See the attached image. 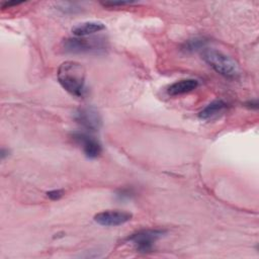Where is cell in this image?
I'll use <instances>...</instances> for the list:
<instances>
[{
  "instance_id": "8992f818",
  "label": "cell",
  "mask_w": 259,
  "mask_h": 259,
  "mask_svg": "<svg viewBox=\"0 0 259 259\" xmlns=\"http://www.w3.org/2000/svg\"><path fill=\"white\" fill-rule=\"evenodd\" d=\"M133 218V213L119 209L103 210L94 215V221L104 227H116L130 222Z\"/></svg>"
},
{
  "instance_id": "5bb4252c",
  "label": "cell",
  "mask_w": 259,
  "mask_h": 259,
  "mask_svg": "<svg viewBox=\"0 0 259 259\" xmlns=\"http://www.w3.org/2000/svg\"><path fill=\"white\" fill-rule=\"evenodd\" d=\"M131 4V2H123V1H119V2H104L102 3L103 6H109V7H114V6H123V5H127Z\"/></svg>"
},
{
  "instance_id": "ba28073f",
  "label": "cell",
  "mask_w": 259,
  "mask_h": 259,
  "mask_svg": "<svg viewBox=\"0 0 259 259\" xmlns=\"http://www.w3.org/2000/svg\"><path fill=\"white\" fill-rule=\"evenodd\" d=\"M198 86V81L195 79H183L172 83L167 88V94L170 96L182 95L193 91Z\"/></svg>"
},
{
  "instance_id": "2e32d148",
  "label": "cell",
  "mask_w": 259,
  "mask_h": 259,
  "mask_svg": "<svg viewBox=\"0 0 259 259\" xmlns=\"http://www.w3.org/2000/svg\"><path fill=\"white\" fill-rule=\"evenodd\" d=\"M246 106L249 107V108L257 109V108H258V102H257V100H251V101H248V102L246 103Z\"/></svg>"
},
{
  "instance_id": "3957f363",
  "label": "cell",
  "mask_w": 259,
  "mask_h": 259,
  "mask_svg": "<svg viewBox=\"0 0 259 259\" xmlns=\"http://www.w3.org/2000/svg\"><path fill=\"white\" fill-rule=\"evenodd\" d=\"M63 48L70 54H89L101 53L106 49V41L103 37H71L65 39Z\"/></svg>"
},
{
  "instance_id": "7c38bea8",
  "label": "cell",
  "mask_w": 259,
  "mask_h": 259,
  "mask_svg": "<svg viewBox=\"0 0 259 259\" xmlns=\"http://www.w3.org/2000/svg\"><path fill=\"white\" fill-rule=\"evenodd\" d=\"M134 195H135V192L132 188H122V189H118L115 192V196L118 200H128V199H132Z\"/></svg>"
},
{
  "instance_id": "7a4b0ae2",
  "label": "cell",
  "mask_w": 259,
  "mask_h": 259,
  "mask_svg": "<svg viewBox=\"0 0 259 259\" xmlns=\"http://www.w3.org/2000/svg\"><path fill=\"white\" fill-rule=\"evenodd\" d=\"M201 58L217 73L228 79H237L240 75L236 61L221 51L205 48L201 52Z\"/></svg>"
},
{
  "instance_id": "52a82bcc",
  "label": "cell",
  "mask_w": 259,
  "mask_h": 259,
  "mask_svg": "<svg viewBox=\"0 0 259 259\" xmlns=\"http://www.w3.org/2000/svg\"><path fill=\"white\" fill-rule=\"evenodd\" d=\"M72 139L82 147L85 156L89 159H95L102 152L101 144L90 134L86 132H74Z\"/></svg>"
},
{
  "instance_id": "30bf717a",
  "label": "cell",
  "mask_w": 259,
  "mask_h": 259,
  "mask_svg": "<svg viewBox=\"0 0 259 259\" xmlns=\"http://www.w3.org/2000/svg\"><path fill=\"white\" fill-rule=\"evenodd\" d=\"M227 108V103L223 101L222 99L214 100L210 103H208L200 112L198 113L199 118L203 120H208V119H213L221 115Z\"/></svg>"
},
{
  "instance_id": "9c48e42d",
  "label": "cell",
  "mask_w": 259,
  "mask_h": 259,
  "mask_svg": "<svg viewBox=\"0 0 259 259\" xmlns=\"http://www.w3.org/2000/svg\"><path fill=\"white\" fill-rule=\"evenodd\" d=\"M105 28V25L100 21H85L77 24L72 28V32L75 36L85 37L89 34L99 32Z\"/></svg>"
},
{
  "instance_id": "277c9868",
  "label": "cell",
  "mask_w": 259,
  "mask_h": 259,
  "mask_svg": "<svg viewBox=\"0 0 259 259\" xmlns=\"http://www.w3.org/2000/svg\"><path fill=\"white\" fill-rule=\"evenodd\" d=\"M165 234V230L145 229L132 234L126 238V241L132 243L137 251L141 253H148L153 250L155 242Z\"/></svg>"
},
{
  "instance_id": "4fadbf2b",
  "label": "cell",
  "mask_w": 259,
  "mask_h": 259,
  "mask_svg": "<svg viewBox=\"0 0 259 259\" xmlns=\"http://www.w3.org/2000/svg\"><path fill=\"white\" fill-rule=\"evenodd\" d=\"M47 195L52 200H57V199H60L64 195V191L62 189H54V190L47 192Z\"/></svg>"
},
{
  "instance_id": "6da1fadb",
  "label": "cell",
  "mask_w": 259,
  "mask_h": 259,
  "mask_svg": "<svg viewBox=\"0 0 259 259\" xmlns=\"http://www.w3.org/2000/svg\"><path fill=\"white\" fill-rule=\"evenodd\" d=\"M57 78L61 86L76 97H82L85 94L86 70L81 63L76 61H67L60 65Z\"/></svg>"
},
{
  "instance_id": "e0dca14e",
  "label": "cell",
  "mask_w": 259,
  "mask_h": 259,
  "mask_svg": "<svg viewBox=\"0 0 259 259\" xmlns=\"http://www.w3.org/2000/svg\"><path fill=\"white\" fill-rule=\"evenodd\" d=\"M8 155H9V151H8V150H6V149H2V150H1L0 156H1V159H2V160L5 159Z\"/></svg>"
},
{
  "instance_id": "5b68a950",
  "label": "cell",
  "mask_w": 259,
  "mask_h": 259,
  "mask_svg": "<svg viewBox=\"0 0 259 259\" xmlns=\"http://www.w3.org/2000/svg\"><path fill=\"white\" fill-rule=\"evenodd\" d=\"M74 120L87 132H97L102 125L99 111L93 106H82L73 113Z\"/></svg>"
},
{
  "instance_id": "8fae6325",
  "label": "cell",
  "mask_w": 259,
  "mask_h": 259,
  "mask_svg": "<svg viewBox=\"0 0 259 259\" xmlns=\"http://www.w3.org/2000/svg\"><path fill=\"white\" fill-rule=\"evenodd\" d=\"M207 44V40L204 37H194L186 40L181 50L184 53H194L197 51H203L205 49V46Z\"/></svg>"
},
{
  "instance_id": "9a60e30c",
  "label": "cell",
  "mask_w": 259,
  "mask_h": 259,
  "mask_svg": "<svg viewBox=\"0 0 259 259\" xmlns=\"http://www.w3.org/2000/svg\"><path fill=\"white\" fill-rule=\"evenodd\" d=\"M19 4H21V3H20V2H3V3L1 4V6H2V8L4 9V8L11 7V6H17V5H19Z\"/></svg>"
}]
</instances>
